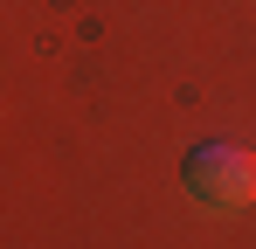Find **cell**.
I'll return each instance as SVG.
<instances>
[{
	"mask_svg": "<svg viewBox=\"0 0 256 249\" xmlns=\"http://www.w3.org/2000/svg\"><path fill=\"white\" fill-rule=\"evenodd\" d=\"M180 187L201 214H242L256 201V152H242L236 138H208V146L187 152Z\"/></svg>",
	"mask_w": 256,
	"mask_h": 249,
	"instance_id": "obj_1",
	"label": "cell"
}]
</instances>
